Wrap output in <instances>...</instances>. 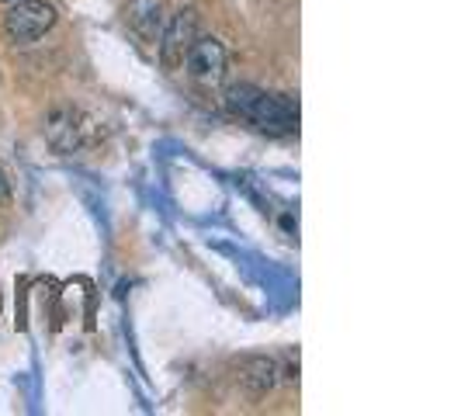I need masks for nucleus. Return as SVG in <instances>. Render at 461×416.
Listing matches in <instances>:
<instances>
[{
  "label": "nucleus",
  "instance_id": "nucleus-1",
  "mask_svg": "<svg viewBox=\"0 0 461 416\" xmlns=\"http://www.w3.org/2000/svg\"><path fill=\"white\" fill-rule=\"evenodd\" d=\"M56 24V7L49 0H14L4 14V35L14 46H32Z\"/></svg>",
  "mask_w": 461,
  "mask_h": 416
},
{
  "label": "nucleus",
  "instance_id": "nucleus-2",
  "mask_svg": "<svg viewBox=\"0 0 461 416\" xmlns=\"http://www.w3.org/2000/svg\"><path fill=\"white\" fill-rule=\"evenodd\" d=\"M243 122H250L264 136H295L299 132V101H292L288 94L260 91Z\"/></svg>",
  "mask_w": 461,
  "mask_h": 416
},
{
  "label": "nucleus",
  "instance_id": "nucleus-3",
  "mask_svg": "<svg viewBox=\"0 0 461 416\" xmlns=\"http://www.w3.org/2000/svg\"><path fill=\"white\" fill-rule=\"evenodd\" d=\"M181 67L187 69V77H191L194 84L215 87V84H222V77H226V46H222L219 39H212V35H198V39L191 42V49H187Z\"/></svg>",
  "mask_w": 461,
  "mask_h": 416
},
{
  "label": "nucleus",
  "instance_id": "nucleus-4",
  "mask_svg": "<svg viewBox=\"0 0 461 416\" xmlns=\"http://www.w3.org/2000/svg\"><path fill=\"white\" fill-rule=\"evenodd\" d=\"M194 39H198V11H191V7H187V11H177V14L170 18V24L163 28V39H160L163 67H170V69L181 67Z\"/></svg>",
  "mask_w": 461,
  "mask_h": 416
},
{
  "label": "nucleus",
  "instance_id": "nucleus-5",
  "mask_svg": "<svg viewBox=\"0 0 461 416\" xmlns=\"http://www.w3.org/2000/svg\"><path fill=\"white\" fill-rule=\"evenodd\" d=\"M277 382V361L271 357H243L240 361V385L250 395L271 393Z\"/></svg>",
  "mask_w": 461,
  "mask_h": 416
},
{
  "label": "nucleus",
  "instance_id": "nucleus-6",
  "mask_svg": "<svg viewBox=\"0 0 461 416\" xmlns=\"http://www.w3.org/2000/svg\"><path fill=\"white\" fill-rule=\"evenodd\" d=\"M257 94H260V87H254V84H232L230 91H226V108H230V115L247 118V112L254 108Z\"/></svg>",
  "mask_w": 461,
  "mask_h": 416
},
{
  "label": "nucleus",
  "instance_id": "nucleus-7",
  "mask_svg": "<svg viewBox=\"0 0 461 416\" xmlns=\"http://www.w3.org/2000/svg\"><path fill=\"white\" fill-rule=\"evenodd\" d=\"M4 187H7V185H4V170H0V191H4Z\"/></svg>",
  "mask_w": 461,
  "mask_h": 416
},
{
  "label": "nucleus",
  "instance_id": "nucleus-8",
  "mask_svg": "<svg viewBox=\"0 0 461 416\" xmlns=\"http://www.w3.org/2000/svg\"><path fill=\"white\" fill-rule=\"evenodd\" d=\"M4 4H14V0H4Z\"/></svg>",
  "mask_w": 461,
  "mask_h": 416
}]
</instances>
